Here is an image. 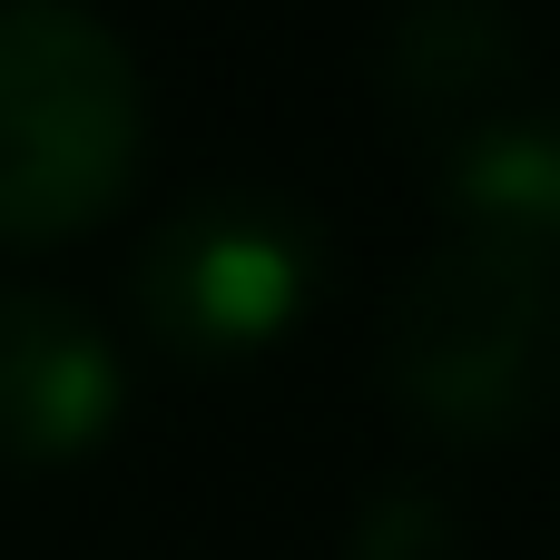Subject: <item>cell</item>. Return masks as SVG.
<instances>
[{
    "label": "cell",
    "mask_w": 560,
    "mask_h": 560,
    "mask_svg": "<svg viewBox=\"0 0 560 560\" xmlns=\"http://www.w3.org/2000/svg\"><path fill=\"white\" fill-rule=\"evenodd\" d=\"M433 177H443L453 236H502V246L560 256V98H502L463 118Z\"/></svg>",
    "instance_id": "5"
},
{
    "label": "cell",
    "mask_w": 560,
    "mask_h": 560,
    "mask_svg": "<svg viewBox=\"0 0 560 560\" xmlns=\"http://www.w3.org/2000/svg\"><path fill=\"white\" fill-rule=\"evenodd\" d=\"M345 560H463V522L433 482H384L354 532H345Z\"/></svg>",
    "instance_id": "7"
},
{
    "label": "cell",
    "mask_w": 560,
    "mask_h": 560,
    "mask_svg": "<svg viewBox=\"0 0 560 560\" xmlns=\"http://www.w3.org/2000/svg\"><path fill=\"white\" fill-rule=\"evenodd\" d=\"M374 69H384V98L404 118L453 138L463 118L502 108V89L522 69V10L512 0H404Z\"/></svg>",
    "instance_id": "6"
},
{
    "label": "cell",
    "mask_w": 560,
    "mask_h": 560,
    "mask_svg": "<svg viewBox=\"0 0 560 560\" xmlns=\"http://www.w3.org/2000/svg\"><path fill=\"white\" fill-rule=\"evenodd\" d=\"M128 413V364L108 325L59 285H0V463L69 472Z\"/></svg>",
    "instance_id": "4"
},
{
    "label": "cell",
    "mask_w": 560,
    "mask_h": 560,
    "mask_svg": "<svg viewBox=\"0 0 560 560\" xmlns=\"http://www.w3.org/2000/svg\"><path fill=\"white\" fill-rule=\"evenodd\" d=\"M138 325L177 364H256L325 295V226L285 187H197L177 197L128 266Z\"/></svg>",
    "instance_id": "3"
},
{
    "label": "cell",
    "mask_w": 560,
    "mask_h": 560,
    "mask_svg": "<svg viewBox=\"0 0 560 560\" xmlns=\"http://www.w3.org/2000/svg\"><path fill=\"white\" fill-rule=\"evenodd\" d=\"M148 79L89 0H0V246H69L128 207Z\"/></svg>",
    "instance_id": "2"
},
{
    "label": "cell",
    "mask_w": 560,
    "mask_h": 560,
    "mask_svg": "<svg viewBox=\"0 0 560 560\" xmlns=\"http://www.w3.org/2000/svg\"><path fill=\"white\" fill-rule=\"evenodd\" d=\"M384 394L443 443H512L560 413V256L443 236L384 305Z\"/></svg>",
    "instance_id": "1"
}]
</instances>
